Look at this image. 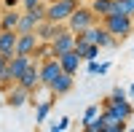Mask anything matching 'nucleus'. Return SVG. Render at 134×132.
<instances>
[{"mask_svg":"<svg viewBox=\"0 0 134 132\" xmlns=\"http://www.w3.org/2000/svg\"><path fill=\"white\" fill-rule=\"evenodd\" d=\"M99 24H102L115 40H124V38H129L131 32H134V22L126 14H107V16L99 19Z\"/></svg>","mask_w":134,"mask_h":132,"instance_id":"1","label":"nucleus"},{"mask_svg":"<svg viewBox=\"0 0 134 132\" xmlns=\"http://www.w3.org/2000/svg\"><path fill=\"white\" fill-rule=\"evenodd\" d=\"M97 14L88 6H83V3H78L75 8H72V14L67 16V22H64V27L70 30V32H83L86 27H91V24H97Z\"/></svg>","mask_w":134,"mask_h":132,"instance_id":"2","label":"nucleus"},{"mask_svg":"<svg viewBox=\"0 0 134 132\" xmlns=\"http://www.w3.org/2000/svg\"><path fill=\"white\" fill-rule=\"evenodd\" d=\"M75 6L78 0H46V19L54 24H64Z\"/></svg>","mask_w":134,"mask_h":132,"instance_id":"3","label":"nucleus"},{"mask_svg":"<svg viewBox=\"0 0 134 132\" xmlns=\"http://www.w3.org/2000/svg\"><path fill=\"white\" fill-rule=\"evenodd\" d=\"M38 73H40V86H48L57 81V75L62 73V65H59V59L57 57H48V59H40L38 62Z\"/></svg>","mask_w":134,"mask_h":132,"instance_id":"4","label":"nucleus"},{"mask_svg":"<svg viewBox=\"0 0 134 132\" xmlns=\"http://www.w3.org/2000/svg\"><path fill=\"white\" fill-rule=\"evenodd\" d=\"M75 46V32H70L64 24H62V30L54 35V40H51V49H54V57H59V54H64V51H70Z\"/></svg>","mask_w":134,"mask_h":132,"instance_id":"5","label":"nucleus"},{"mask_svg":"<svg viewBox=\"0 0 134 132\" xmlns=\"http://www.w3.org/2000/svg\"><path fill=\"white\" fill-rule=\"evenodd\" d=\"M30 97H32L30 89H24L21 84H11L8 89H5V105H11V108H21L24 103H30Z\"/></svg>","mask_w":134,"mask_h":132,"instance_id":"6","label":"nucleus"},{"mask_svg":"<svg viewBox=\"0 0 134 132\" xmlns=\"http://www.w3.org/2000/svg\"><path fill=\"white\" fill-rule=\"evenodd\" d=\"M16 84H21L24 89H30V92H38L40 89V73H38V59H32L30 65H27V70L16 78Z\"/></svg>","mask_w":134,"mask_h":132,"instance_id":"7","label":"nucleus"},{"mask_svg":"<svg viewBox=\"0 0 134 132\" xmlns=\"http://www.w3.org/2000/svg\"><path fill=\"white\" fill-rule=\"evenodd\" d=\"M72 86H75V75H70V73H59L57 75V81H54L51 86H48V92L54 94V97H64V94H70L72 92Z\"/></svg>","mask_w":134,"mask_h":132,"instance_id":"8","label":"nucleus"},{"mask_svg":"<svg viewBox=\"0 0 134 132\" xmlns=\"http://www.w3.org/2000/svg\"><path fill=\"white\" fill-rule=\"evenodd\" d=\"M38 35L35 32H16V54H24V57H32L38 46Z\"/></svg>","mask_w":134,"mask_h":132,"instance_id":"9","label":"nucleus"},{"mask_svg":"<svg viewBox=\"0 0 134 132\" xmlns=\"http://www.w3.org/2000/svg\"><path fill=\"white\" fill-rule=\"evenodd\" d=\"M57 59H59V65H62V70H64V73H70V75H75V73H78V68H81V62H83V59H81V54H78L75 49L59 54Z\"/></svg>","mask_w":134,"mask_h":132,"instance_id":"10","label":"nucleus"},{"mask_svg":"<svg viewBox=\"0 0 134 132\" xmlns=\"http://www.w3.org/2000/svg\"><path fill=\"white\" fill-rule=\"evenodd\" d=\"M0 54L3 57L16 54V30H0Z\"/></svg>","mask_w":134,"mask_h":132,"instance_id":"11","label":"nucleus"},{"mask_svg":"<svg viewBox=\"0 0 134 132\" xmlns=\"http://www.w3.org/2000/svg\"><path fill=\"white\" fill-rule=\"evenodd\" d=\"M30 62H32V57H24V54H14V57H8V70H11V75H14V81L27 70Z\"/></svg>","mask_w":134,"mask_h":132,"instance_id":"12","label":"nucleus"},{"mask_svg":"<svg viewBox=\"0 0 134 132\" xmlns=\"http://www.w3.org/2000/svg\"><path fill=\"white\" fill-rule=\"evenodd\" d=\"M62 30V24H54V22H48V19H43L40 24L35 27V35H38V40H54V35Z\"/></svg>","mask_w":134,"mask_h":132,"instance_id":"13","label":"nucleus"},{"mask_svg":"<svg viewBox=\"0 0 134 132\" xmlns=\"http://www.w3.org/2000/svg\"><path fill=\"white\" fill-rule=\"evenodd\" d=\"M94 43H97L99 49H115V46H118V40L110 35V32H107L102 24H97V27H94Z\"/></svg>","mask_w":134,"mask_h":132,"instance_id":"14","label":"nucleus"},{"mask_svg":"<svg viewBox=\"0 0 134 132\" xmlns=\"http://www.w3.org/2000/svg\"><path fill=\"white\" fill-rule=\"evenodd\" d=\"M16 22H19L16 8H5V14H0V30H16Z\"/></svg>","mask_w":134,"mask_h":132,"instance_id":"15","label":"nucleus"},{"mask_svg":"<svg viewBox=\"0 0 134 132\" xmlns=\"http://www.w3.org/2000/svg\"><path fill=\"white\" fill-rule=\"evenodd\" d=\"M110 3H113V0H91V3H88V8L97 14V19H102V16L110 14Z\"/></svg>","mask_w":134,"mask_h":132,"instance_id":"16","label":"nucleus"},{"mask_svg":"<svg viewBox=\"0 0 134 132\" xmlns=\"http://www.w3.org/2000/svg\"><path fill=\"white\" fill-rule=\"evenodd\" d=\"M48 111H51V100H38L35 103V124H43L46 121V116H48Z\"/></svg>","mask_w":134,"mask_h":132,"instance_id":"17","label":"nucleus"},{"mask_svg":"<svg viewBox=\"0 0 134 132\" xmlns=\"http://www.w3.org/2000/svg\"><path fill=\"white\" fill-rule=\"evenodd\" d=\"M83 127H86V132H102V129H105V116H102V111H99L91 121H86Z\"/></svg>","mask_w":134,"mask_h":132,"instance_id":"18","label":"nucleus"},{"mask_svg":"<svg viewBox=\"0 0 134 132\" xmlns=\"http://www.w3.org/2000/svg\"><path fill=\"white\" fill-rule=\"evenodd\" d=\"M67 127H70V119H67V116H62L59 121H54V124H51L48 129H51V132H64Z\"/></svg>","mask_w":134,"mask_h":132,"instance_id":"19","label":"nucleus"},{"mask_svg":"<svg viewBox=\"0 0 134 132\" xmlns=\"http://www.w3.org/2000/svg\"><path fill=\"white\" fill-rule=\"evenodd\" d=\"M97 113H99V105H88L86 111H83V124H86V121H91Z\"/></svg>","mask_w":134,"mask_h":132,"instance_id":"20","label":"nucleus"},{"mask_svg":"<svg viewBox=\"0 0 134 132\" xmlns=\"http://www.w3.org/2000/svg\"><path fill=\"white\" fill-rule=\"evenodd\" d=\"M38 3H43V0H21V6H24V8H32V6H38Z\"/></svg>","mask_w":134,"mask_h":132,"instance_id":"21","label":"nucleus"},{"mask_svg":"<svg viewBox=\"0 0 134 132\" xmlns=\"http://www.w3.org/2000/svg\"><path fill=\"white\" fill-rule=\"evenodd\" d=\"M5 3V8H16V6H21V0H3Z\"/></svg>","mask_w":134,"mask_h":132,"instance_id":"22","label":"nucleus"},{"mask_svg":"<svg viewBox=\"0 0 134 132\" xmlns=\"http://www.w3.org/2000/svg\"><path fill=\"white\" fill-rule=\"evenodd\" d=\"M126 97H129V100L134 103V84H131V86H129V89H126Z\"/></svg>","mask_w":134,"mask_h":132,"instance_id":"23","label":"nucleus"},{"mask_svg":"<svg viewBox=\"0 0 134 132\" xmlns=\"http://www.w3.org/2000/svg\"><path fill=\"white\" fill-rule=\"evenodd\" d=\"M5 62H8V57H3V54H0V68H3Z\"/></svg>","mask_w":134,"mask_h":132,"instance_id":"24","label":"nucleus"},{"mask_svg":"<svg viewBox=\"0 0 134 132\" xmlns=\"http://www.w3.org/2000/svg\"><path fill=\"white\" fill-rule=\"evenodd\" d=\"M78 3H83V6H88V3H91V0H78Z\"/></svg>","mask_w":134,"mask_h":132,"instance_id":"25","label":"nucleus"},{"mask_svg":"<svg viewBox=\"0 0 134 132\" xmlns=\"http://www.w3.org/2000/svg\"><path fill=\"white\" fill-rule=\"evenodd\" d=\"M131 54H134V49H131Z\"/></svg>","mask_w":134,"mask_h":132,"instance_id":"26","label":"nucleus"},{"mask_svg":"<svg viewBox=\"0 0 134 132\" xmlns=\"http://www.w3.org/2000/svg\"><path fill=\"white\" fill-rule=\"evenodd\" d=\"M131 22H134V16H131Z\"/></svg>","mask_w":134,"mask_h":132,"instance_id":"27","label":"nucleus"}]
</instances>
